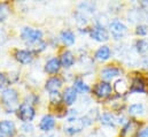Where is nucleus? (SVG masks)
Here are the masks:
<instances>
[{"label":"nucleus","instance_id":"1","mask_svg":"<svg viewBox=\"0 0 148 137\" xmlns=\"http://www.w3.org/2000/svg\"><path fill=\"white\" fill-rule=\"evenodd\" d=\"M0 99L2 102V105L5 107V109L7 111V113H12L15 109H17L20 107L18 105V93L16 90L14 89H5L0 96Z\"/></svg>","mask_w":148,"mask_h":137},{"label":"nucleus","instance_id":"2","mask_svg":"<svg viewBox=\"0 0 148 137\" xmlns=\"http://www.w3.org/2000/svg\"><path fill=\"white\" fill-rule=\"evenodd\" d=\"M21 37L23 40H25L29 45L31 44H35L41 40V37H42V33L38 29H34V28H29V27H25L22 29L21 31Z\"/></svg>","mask_w":148,"mask_h":137},{"label":"nucleus","instance_id":"3","mask_svg":"<svg viewBox=\"0 0 148 137\" xmlns=\"http://www.w3.org/2000/svg\"><path fill=\"white\" fill-rule=\"evenodd\" d=\"M17 115L20 120H22L25 123H29L35 118V109L29 103H23L17 108Z\"/></svg>","mask_w":148,"mask_h":137},{"label":"nucleus","instance_id":"4","mask_svg":"<svg viewBox=\"0 0 148 137\" xmlns=\"http://www.w3.org/2000/svg\"><path fill=\"white\" fill-rule=\"evenodd\" d=\"M84 127H85V122L83 119L73 118V119H69L67 121V125L64 126V131L69 135H74V134L82 131Z\"/></svg>","mask_w":148,"mask_h":137},{"label":"nucleus","instance_id":"5","mask_svg":"<svg viewBox=\"0 0 148 137\" xmlns=\"http://www.w3.org/2000/svg\"><path fill=\"white\" fill-rule=\"evenodd\" d=\"M90 36L92 39H94L97 42H107L109 39V34L107 33V30L100 26L92 28L90 30Z\"/></svg>","mask_w":148,"mask_h":137},{"label":"nucleus","instance_id":"6","mask_svg":"<svg viewBox=\"0 0 148 137\" xmlns=\"http://www.w3.org/2000/svg\"><path fill=\"white\" fill-rule=\"evenodd\" d=\"M111 93V85L108 82H100L94 86V95L99 98H107Z\"/></svg>","mask_w":148,"mask_h":137},{"label":"nucleus","instance_id":"7","mask_svg":"<svg viewBox=\"0 0 148 137\" xmlns=\"http://www.w3.org/2000/svg\"><path fill=\"white\" fill-rule=\"evenodd\" d=\"M109 28H110L111 35L114 36L115 39H121L124 35L126 34V31H127V28H126L122 22H119V21H114V22H111Z\"/></svg>","mask_w":148,"mask_h":137},{"label":"nucleus","instance_id":"8","mask_svg":"<svg viewBox=\"0 0 148 137\" xmlns=\"http://www.w3.org/2000/svg\"><path fill=\"white\" fill-rule=\"evenodd\" d=\"M0 131L3 136L7 137H13L16 133V128L13 121L9 120H3L0 121Z\"/></svg>","mask_w":148,"mask_h":137},{"label":"nucleus","instance_id":"9","mask_svg":"<svg viewBox=\"0 0 148 137\" xmlns=\"http://www.w3.org/2000/svg\"><path fill=\"white\" fill-rule=\"evenodd\" d=\"M139 123L138 122H136V121H129L125 126H124V128H123V130H122V133H121V136L122 137H133L136 134H137V130L139 129Z\"/></svg>","mask_w":148,"mask_h":137},{"label":"nucleus","instance_id":"10","mask_svg":"<svg viewBox=\"0 0 148 137\" xmlns=\"http://www.w3.org/2000/svg\"><path fill=\"white\" fill-rule=\"evenodd\" d=\"M15 58L16 60L22 64V65H29L32 59H34V55H32V52L31 51H27V50H18L16 51L15 53Z\"/></svg>","mask_w":148,"mask_h":137},{"label":"nucleus","instance_id":"11","mask_svg":"<svg viewBox=\"0 0 148 137\" xmlns=\"http://www.w3.org/2000/svg\"><path fill=\"white\" fill-rule=\"evenodd\" d=\"M54 126H55V119L49 114L45 115L39 123V128L42 131H49L54 128Z\"/></svg>","mask_w":148,"mask_h":137},{"label":"nucleus","instance_id":"12","mask_svg":"<svg viewBox=\"0 0 148 137\" xmlns=\"http://www.w3.org/2000/svg\"><path fill=\"white\" fill-rule=\"evenodd\" d=\"M62 99H63L64 104L68 105V106L73 105L76 102V99H77V91H76V89H75L74 86L73 88H67L64 90V92L62 95Z\"/></svg>","mask_w":148,"mask_h":137},{"label":"nucleus","instance_id":"13","mask_svg":"<svg viewBox=\"0 0 148 137\" xmlns=\"http://www.w3.org/2000/svg\"><path fill=\"white\" fill-rule=\"evenodd\" d=\"M61 86H62V81L56 76H53V77L48 78L47 82H46V85H45L46 90H48L49 92H58V90Z\"/></svg>","mask_w":148,"mask_h":137},{"label":"nucleus","instance_id":"14","mask_svg":"<svg viewBox=\"0 0 148 137\" xmlns=\"http://www.w3.org/2000/svg\"><path fill=\"white\" fill-rule=\"evenodd\" d=\"M60 68H61V62H60V59L58 58H52L45 65V70L48 74H56Z\"/></svg>","mask_w":148,"mask_h":137},{"label":"nucleus","instance_id":"15","mask_svg":"<svg viewBox=\"0 0 148 137\" xmlns=\"http://www.w3.org/2000/svg\"><path fill=\"white\" fill-rule=\"evenodd\" d=\"M60 62H61V66H62V67H64V68H70L75 64L74 54H73L70 51L63 52L62 55H61V58H60Z\"/></svg>","mask_w":148,"mask_h":137},{"label":"nucleus","instance_id":"16","mask_svg":"<svg viewBox=\"0 0 148 137\" xmlns=\"http://www.w3.org/2000/svg\"><path fill=\"white\" fill-rule=\"evenodd\" d=\"M146 91V84L144 82L143 78L140 77H136L133 81H132V84H131V88H130V92H145Z\"/></svg>","mask_w":148,"mask_h":137},{"label":"nucleus","instance_id":"17","mask_svg":"<svg viewBox=\"0 0 148 137\" xmlns=\"http://www.w3.org/2000/svg\"><path fill=\"white\" fill-rule=\"evenodd\" d=\"M119 74H121V70L118 68H116V67H107V68L102 69V71H101V77H102V80H105V81H109L111 78L118 76Z\"/></svg>","mask_w":148,"mask_h":137},{"label":"nucleus","instance_id":"18","mask_svg":"<svg viewBox=\"0 0 148 137\" xmlns=\"http://www.w3.org/2000/svg\"><path fill=\"white\" fill-rule=\"evenodd\" d=\"M94 58L98 61H106L110 58V48L108 46H101L94 54Z\"/></svg>","mask_w":148,"mask_h":137},{"label":"nucleus","instance_id":"19","mask_svg":"<svg viewBox=\"0 0 148 137\" xmlns=\"http://www.w3.org/2000/svg\"><path fill=\"white\" fill-rule=\"evenodd\" d=\"M60 39H61V42H62L64 45L70 46V45H73L75 43V35H74V33L70 31V30H64V31L61 33Z\"/></svg>","mask_w":148,"mask_h":137},{"label":"nucleus","instance_id":"20","mask_svg":"<svg viewBox=\"0 0 148 137\" xmlns=\"http://www.w3.org/2000/svg\"><path fill=\"white\" fill-rule=\"evenodd\" d=\"M114 90H115L118 95H124V93H126L127 90H130V89H129V85L126 84V82H125L124 80H118V81H116L115 84H114Z\"/></svg>","mask_w":148,"mask_h":137},{"label":"nucleus","instance_id":"21","mask_svg":"<svg viewBox=\"0 0 148 137\" xmlns=\"http://www.w3.org/2000/svg\"><path fill=\"white\" fill-rule=\"evenodd\" d=\"M74 88L76 89L77 92H80V93H86V92L90 91V86L87 84H85L80 78H78V80L75 81Z\"/></svg>","mask_w":148,"mask_h":137},{"label":"nucleus","instance_id":"22","mask_svg":"<svg viewBox=\"0 0 148 137\" xmlns=\"http://www.w3.org/2000/svg\"><path fill=\"white\" fill-rule=\"evenodd\" d=\"M115 116L111 113H105L101 116V123L105 126H109V127H115Z\"/></svg>","mask_w":148,"mask_h":137},{"label":"nucleus","instance_id":"23","mask_svg":"<svg viewBox=\"0 0 148 137\" xmlns=\"http://www.w3.org/2000/svg\"><path fill=\"white\" fill-rule=\"evenodd\" d=\"M129 113L131 115H141L144 113V105L143 104H133L129 107Z\"/></svg>","mask_w":148,"mask_h":137},{"label":"nucleus","instance_id":"24","mask_svg":"<svg viewBox=\"0 0 148 137\" xmlns=\"http://www.w3.org/2000/svg\"><path fill=\"white\" fill-rule=\"evenodd\" d=\"M49 100H51V103L53 104V105L59 106V105H61V103H62L63 99H62V96H61L59 92H51Z\"/></svg>","mask_w":148,"mask_h":137},{"label":"nucleus","instance_id":"25","mask_svg":"<svg viewBox=\"0 0 148 137\" xmlns=\"http://www.w3.org/2000/svg\"><path fill=\"white\" fill-rule=\"evenodd\" d=\"M136 47H137V51L139 53H145V52L148 51V43L144 39H140V40L137 42Z\"/></svg>","mask_w":148,"mask_h":137},{"label":"nucleus","instance_id":"26","mask_svg":"<svg viewBox=\"0 0 148 137\" xmlns=\"http://www.w3.org/2000/svg\"><path fill=\"white\" fill-rule=\"evenodd\" d=\"M8 13H9L8 6H7L6 3H1V5H0V22L3 21V20L8 16Z\"/></svg>","mask_w":148,"mask_h":137},{"label":"nucleus","instance_id":"27","mask_svg":"<svg viewBox=\"0 0 148 137\" xmlns=\"http://www.w3.org/2000/svg\"><path fill=\"white\" fill-rule=\"evenodd\" d=\"M136 33H137V35H139V36H145V35H147V33H148V27L145 26V24H139V26L137 27Z\"/></svg>","mask_w":148,"mask_h":137},{"label":"nucleus","instance_id":"28","mask_svg":"<svg viewBox=\"0 0 148 137\" xmlns=\"http://www.w3.org/2000/svg\"><path fill=\"white\" fill-rule=\"evenodd\" d=\"M8 85V80H7V77L2 74V73H0V89H3L5 86H7Z\"/></svg>","mask_w":148,"mask_h":137},{"label":"nucleus","instance_id":"29","mask_svg":"<svg viewBox=\"0 0 148 137\" xmlns=\"http://www.w3.org/2000/svg\"><path fill=\"white\" fill-rule=\"evenodd\" d=\"M138 137H148V127L144 128V129L138 134Z\"/></svg>","mask_w":148,"mask_h":137},{"label":"nucleus","instance_id":"30","mask_svg":"<svg viewBox=\"0 0 148 137\" xmlns=\"http://www.w3.org/2000/svg\"><path fill=\"white\" fill-rule=\"evenodd\" d=\"M23 129H25L24 131H27V133H28V131H30V133H31L34 128H32V126H31V125H29V126H23Z\"/></svg>","mask_w":148,"mask_h":137},{"label":"nucleus","instance_id":"31","mask_svg":"<svg viewBox=\"0 0 148 137\" xmlns=\"http://www.w3.org/2000/svg\"><path fill=\"white\" fill-rule=\"evenodd\" d=\"M141 6H143L145 9L148 10V1H143V2H141Z\"/></svg>","mask_w":148,"mask_h":137},{"label":"nucleus","instance_id":"32","mask_svg":"<svg viewBox=\"0 0 148 137\" xmlns=\"http://www.w3.org/2000/svg\"><path fill=\"white\" fill-rule=\"evenodd\" d=\"M0 137H3V135H2V134H1V131H0Z\"/></svg>","mask_w":148,"mask_h":137},{"label":"nucleus","instance_id":"33","mask_svg":"<svg viewBox=\"0 0 148 137\" xmlns=\"http://www.w3.org/2000/svg\"><path fill=\"white\" fill-rule=\"evenodd\" d=\"M20 137H24V136H20Z\"/></svg>","mask_w":148,"mask_h":137}]
</instances>
